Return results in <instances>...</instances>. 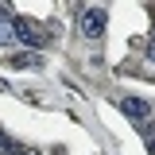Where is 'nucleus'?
<instances>
[{
	"label": "nucleus",
	"mask_w": 155,
	"mask_h": 155,
	"mask_svg": "<svg viewBox=\"0 0 155 155\" xmlns=\"http://www.w3.org/2000/svg\"><path fill=\"white\" fill-rule=\"evenodd\" d=\"M0 155H19V151H16V143H12L4 132H0Z\"/></svg>",
	"instance_id": "obj_5"
},
{
	"label": "nucleus",
	"mask_w": 155,
	"mask_h": 155,
	"mask_svg": "<svg viewBox=\"0 0 155 155\" xmlns=\"http://www.w3.org/2000/svg\"><path fill=\"white\" fill-rule=\"evenodd\" d=\"M0 47H19L16 43V16H8L0 8Z\"/></svg>",
	"instance_id": "obj_3"
},
{
	"label": "nucleus",
	"mask_w": 155,
	"mask_h": 155,
	"mask_svg": "<svg viewBox=\"0 0 155 155\" xmlns=\"http://www.w3.org/2000/svg\"><path fill=\"white\" fill-rule=\"evenodd\" d=\"M8 66H39V54H8Z\"/></svg>",
	"instance_id": "obj_4"
},
{
	"label": "nucleus",
	"mask_w": 155,
	"mask_h": 155,
	"mask_svg": "<svg viewBox=\"0 0 155 155\" xmlns=\"http://www.w3.org/2000/svg\"><path fill=\"white\" fill-rule=\"evenodd\" d=\"M120 113L128 116L136 128L151 132V105H147V101H140V97H124V101H120Z\"/></svg>",
	"instance_id": "obj_2"
},
{
	"label": "nucleus",
	"mask_w": 155,
	"mask_h": 155,
	"mask_svg": "<svg viewBox=\"0 0 155 155\" xmlns=\"http://www.w3.org/2000/svg\"><path fill=\"white\" fill-rule=\"evenodd\" d=\"M78 27H81L85 39H101L105 27H109V12H105V8H85V12L78 16Z\"/></svg>",
	"instance_id": "obj_1"
},
{
	"label": "nucleus",
	"mask_w": 155,
	"mask_h": 155,
	"mask_svg": "<svg viewBox=\"0 0 155 155\" xmlns=\"http://www.w3.org/2000/svg\"><path fill=\"white\" fill-rule=\"evenodd\" d=\"M147 58H151V62H155V39H151V43H147Z\"/></svg>",
	"instance_id": "obj_6"
}]
</instances>
